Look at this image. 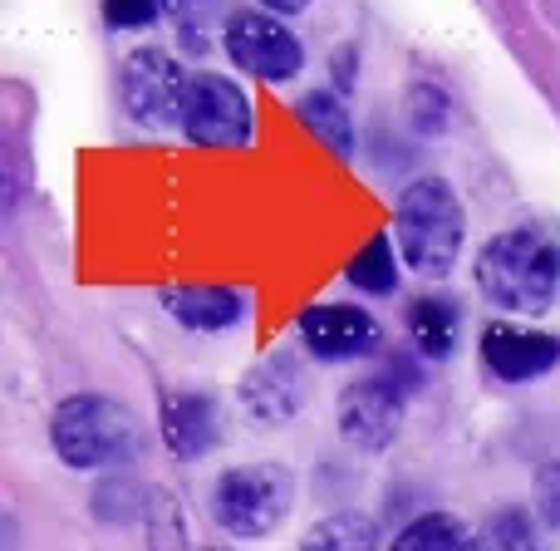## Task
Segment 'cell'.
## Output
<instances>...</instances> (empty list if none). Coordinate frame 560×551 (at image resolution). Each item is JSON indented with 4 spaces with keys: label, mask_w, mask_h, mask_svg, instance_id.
<instances>
[{
    "label": "cell",
    "mask_w": 560,
    "mask_h": 551,
    "mask_svg": "<svg viewBox=\"0 0 560 551\" xmlns=\"http://www.w3.org/2000/svg\"><path fill=\"white\" fill-rule=\"evenodd\" d=\"M472 280L502 315H551L560 306V232L536 217L502 227L477 246Z\"/></svg>",
    "instance_id": "cell-1"
},
{
    "label": "cell",
    "mask_w": 560,
    "mask_h": 551,
    "mask_svg": "<svg viewBox=\"0 0 560 551\" xmlns=\"http://www.w3.org/2000/svg\"><path fill=\"white\" fill-rule=\"evenodd\" d=\"M394 242L418 280H447L467 242V213L443 173H418L394 197Z\"/></svg>",
    "instance_id": "cell-2"
},
{
    "label": "cell",
    "mask_w": 560,
    "mask_h": 551,
    "mask_svg": "<svg viewBox=\"0 0 560 551\" xmlns=\"http://www.w3.org/2000/svg\"><path fill=\"white\" fill-rule=\"evenodd\" d=\"M49 448L69 473H114L143 448L133 409L108 394H69L49 414Z\"/></svg>",
    "instance_id": "cell-3"
},
{
    "label": "cell",
    "mask_w": 560,
    "mask_h": 551,
    "mask_svg": "<svg viewBox=\"0 0 560 551\" xmlns=\"http://www.w3.org/2000/svg\"><path fill=\"white\" fill-rule=\"evenodd\" d=\"M212 523L236 542H266L295 513V473L285 463H236L212 483Z\"/></svg>",
    "instance_id": "cell-4"
},
{
    "label": "cell",
    "mask_w": 560,
    "mask_h": 551,
    "mask_svg": "<svg viewBox=\"0 0 560 551\" xmlns=\"http://www.w3.org/2000/svg\"><path fill=\"white\" fill-rule=\"evenodd\" d=\"M187 84H192V74L177 65V55L158 45L128 49L118 65V104H124L128 124H138L143 134H163V128L183 124Z\"/></svg>",
    "instance_id": "cell-5"
},
{
    "label": "cell",
    "mask_w": 560,
    "mask_h": 551,
    "mask_svg": "<svg viewBox=\"0 0 560 551\" xmlns=\"http://www.w3.org/2000/svg\"><path fill=\"white\" fill-rule=\"evenodd\" d=\"M222 49L246 79L261 84H290L305 69V45L285 25V15H271L261 5H236L222 20Z\"/></svg>",
    "instance_id": "cell-6"
},
{
    "label": "cell",
    "mask_w": 560,
    "mask_h": 551,
    "mask_svg": "<svg viewBox=\"0 0 560 551\" xmlns=\"http://www.w3.org/2000/svg\"><path fill=\"white\" fill-rule=\"evenodd\" d=\"M408 394L388 369H374V375H359L354 384L339 389V404H335V428L354 454H388L404 434V418H408Z\"/></svg>",
    "instance_id": "cell-7"
},
{
    "label": "cell",
    "mask_w": 560,
    "mask_h": 551,
    "mask_svg": "<svg viewBox=\"0 0 560 551\" xmlns=\"http://www.w3.org/2000/svg\"><path fill=\"white\" fill-rule=\"evenodd\" d=\"M177 134L197 148H246L256 138L252 94H246L232 74L197 69L192 84H187V104H183Z\"/></svg>",
    "instance_id": "cell-8"
},
{
    "label": "cell",
    "mask_w": 560,
    "mask_h": 551,
    "mask_svg": "<svg viewBox=\"0 0 560 551\" xmlns=\"http://www.w3.org/2000/svg\"><path fill=\"white\" fill-rule=\"evenodd\" d=\"M295 340L315 365H349V359H364L384 345V325L369 306L354 300H319L305 306L295 320Z\"/></svg>",
    "instance_id": "cell-9"
},
{
    "label": "cell",
    "mask_w": 560,
    "mask_h": 551,
    "mask_svg": "<svg viewBox=\"0 0 560 551\" xmlns=\"http://www.w3.org/2000/svg\"><path fill=\"white\" fill-rule=\"evenodd\" d=\"M310 389H315V379H310L305 359L290 355V349H276V355L256 359V365L242 375V384H236V404H242L246 418H256V424L280 428L295 414H305Z\"/></svg>",
    "instance_id": "cell-10"
},
{
    "label": "cell",
    "mask_w": 560,
    "mask_h": 551,
    "mask_svg": "<svg viewBox=\"0 0 560 551\" xmlns=\"http://www.w3.org/2000/svg\"><path fill=\"white\" fill-rule=\"evenodd\" d=\"M477 359L502 384H532V379H546L560 369V335L512 325V320H492L477 335Z\"/></svg>",
    "instance_id": "cell-11"
},
{
    "label": "cell",
    "mask_w": 560,
    "mask_h": 551,
    "mask_svg": "<svg viewBox=\"0 0 560 551\" xmlns=\"http://www.w3.org/2000/svg\"><path fill=\"white\" fill-rule=\"evenodd\" d=\"M158 306L173 325L197 330V335H226V330L246 325V290L222 286V280H167L158 286Z\"/></svg>",
    "instance_id": "cell-12"
},
{
    "label": "cell",
    "mask_w": 560,
    "mask_h": 551,
    "mask_svg": "<svg viewBox=\"0 0 560 551\" xmlns=\"http://www.w3.org/2000/svg\"><path fill=\"white\" fill-rule=\"evenodd\" d=\"M163 448L177 463H197L222 444V414H217L212 394H192V389H177L163 399Z\"/></svg>",
    "instance_id": "cell-13"
},
{
    "label": "cell",
    "mask_w": 560,
    "mask_h": 551,
    "mask_svg": "<svg viewBox=\"0 0 560 551\" xmlns=\"http://www.w3.org/2000/svg\"><path fill=\"white\" fill-rule=\"evenodd\" d=\"M404 330H408V345H413L428 365H443V359H453L457 340H463V310H457L453 296L428 290V296L408 300Z\"/></svg>",
    "instance_id": "cell-14"
},
{
    "label": "cell",
    "mask_w": 560,
    "mask_h": 551,
    "mask_svg": "<svg viewBox=\"0 0 560 551\" xmlns=\"http://www.w3.org/2000/svg\"><path fill=\"white\" fill-rule=\"evenodd\" d=\"M295 118L310 138L329 148L335 158H354V114H349L345 94L339 89H310V94L295 99Z\"/></svg>",
    "instance_id": "cell-15"
},
{
    "label": "cell",
    "mask_w": 560,
    "mask_h": 551,
    "mask_svg": "<svg viewBox=\"0 0 560 551\" xmlns=\"http://www.w3.org/2000/svg\"><path fill=\"white\" fill-rule=\"evenodd\" d=\"M295 551H384V532L359 507H335L300 532Z\"/></svg>",
    "instance_id": "cell-16"
},
{
    "label": "cell",
    "mask_w": 560,
    "mask_h": 551,
    "mask_svg": "<svg viewBox=\"0 0 560 551\" xmlns=\"http://www.w3.org/2000/svg\"><path fill=\"white\" fill-rule=\"evenodd\" d=\"M345 280L359 296H394L404 286V252H398L394 232H374L345 266Z\"/></svg>",
    "instance_id": "cell-17"
},
{
    "label": "cell",
    "mask_w": 560,
    "mask_h": 551,
    "mask_svg": "<svg viewBox=\"0 0 560 551\" xmlns=\"http://www.w3.org/2000/svg\"><path fill=\"white\" fill-rule=\"evenodd\" d=\"M388 551H477V532L457 513L433 507V513L408 517V523L394 532Z\"/></svg>",
    "instance_id": "cell-18"
},
{
    "label": "cell",
    "mask_w": 560,
    "mask_h": 551,
    "mask_svg": "<svg viewBox=\"0 0 560 551\" xmlns=\"http://www.w3.org/2000/svg\"><path fill=\"white\" fill-rule=\"evenodd\" d=\"M477 551H546L541 517L526 513V507H497V513L477 527Z\"/></svg>",
    "instance_id": "cell-19"
},
{
    "label": "cell",
    "mask_w": 560,
    "mask_h": 551,
    "mask_svg": "<svg viewBox=\"0 0 560 551\" xmlns=\"http://www.w3.org/2000/svg\"><path fill=\"white\" fill-rule=\"evenodd\" d=\"M143 527H148V551H187L183 507H177V497L163 493V487H148Z\"/></svg>",
    "instance_id": "cell-20"
},
{
    "label": "cell",
    "mask_w": 560,
    "mask_h": 551,
    "mask_svg": "<svg viewBox=\"0 0 560 551\" xmlns=\"http://www.w3.org/2000/svg\"><path fill=\"white\" fill-rule=\"evenodd\" d=\"M143 503H148V493L124 473V468H114L94 493V513L104 517V523H133V517H143Z\"/></svg>",
    "instance_id": "cell-21"
},
{
    "label": "cell",
    "mask_w": 560,
    "mask_h": 551,
    "mask_svg": "<svg viewBox=\"0 0 560 551\" xmlns=\"http://www.w3.org/2000/svg\"><path fill=\"white\" fill-rule=\"evenodd\" d=\"M408 118H413L418 134H447V124H453V99H447V89L433 84V79H413V84H408Z\"/></svg>",
    "instance_id": "cell-22"
},
{
    "label": "cell",
    "mask_w": 560,
    "mask_h": 551,
    "mask_svg": "<svg viewBox=\"0 0 560 551\" xmlns=\"http://www.w3.org/2000/svg\"><path fill=\"white\" fill-rule=\"evenodd\" d=\"M532 513L541 517L546 532H560V458L532 473Z\"/></svg>",
    "instance_id": "cell-23"
},
{
    "label": "cell",
    "mask_w": 560,
    "mask_h": 551,
    "mask_svg": "<svg viewBox=\"0 0 560 551\" xmlns=\"http://www.w3.org/2000/svg\"><path fill=\"white\" fill-rule=\"evenodd\" d=\"M98 5H104L108 30H148L158 25V15H167L163 0H98Z\"/></svg>",
    "instance_id": "cell-24"
},
{
    "label": "cell",
    "mask_w": 560,
    "mask_h": 551,
    "mask_svg": "<svg viewBox=\"0 0 560 551\" xmlns=\"http://www.w3.org/2000/svg\"><path fill=\"white\" fill-rule=\"evenodd\" d=\"M335 74H329V89H339V94H349L354 89V74H359V49L354 45H339L335 49Z\"/></svg>",
    "instance_id": "cell-25"
},
{
    "label": "cell",
    "mask_w": 560,
    "mask_h": 551,
    "mask_svg": "<svg viewBox=\"0 0 560 551\" xmlns=\"http://www.w3.org/2000/svg\"><path fill=\"white\" fill-rule=\"evenodd\" d=\"M163 10L173 20H192V15H202V10H212V0H163Z\"/></svg>",
    "instance_id": "cell-26"
},
{
    "label": "cell",
    "mask_w": 560,
    "mask_h": 551,
    "mask_svg": "<svg viewBox=\"0 0 560 551\" xmlns=\"http://www.w3.org/2000/svg\"><path fill=\"white\" fill-rule=\"evenodd\" d=\"M261 10H271V15H300V10H310L315 0H256Z\"/></svg>",
    "instance_id": "cell-27"
},
{
    "label": "cell",
    "mask_w": 560,
    "mask_h": 551,
    "mask_svg": "<svg viewBox=\"0 0 560 551\" xmlns=\"http://www.w3.org/2000/svg\"><path fill=\"white\" fill-rule=\"evenodd\" d=\"M217 551H222V547H217Z\"/></svg>",
    "instance_id": "cell-28"
}]
</instances>
